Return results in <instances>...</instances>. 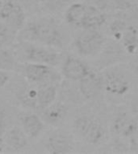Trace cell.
<instances>
[{"label":"cell","mask_w":138,"mask_h":154,"mask_svg":"<svg viewBox=\"0 0 138 154\" xmlns=\"http://www.w3.org/2000/svg\"><path fill=\"white\" fill-rule=\"evenodd\" d=\"M10 79H11L10 72L0 70V89L3 88L7 86V84L9 83Z\"/></svg>","instance_id":"obj_30"},{"label":"cell","mask_w":138,"mask_h":154,"mask_svg":"<svg viewBox=\"0 0 138 154\" xmlns=\"http://www.w3.org/2000/svg\"><path fill=\"white\" fill-rule=\"evenodd\" d=\"M111 126L114 132L121 137L129 138L138 128V121L126 111H119L112 119Z\"/></svg>","instance_id":"obj_12"},{"label":"cell","mask_w":138,"mask_h":154,"mask_svg":"<svg viewBox=\"0 0 138 154\" xmlns=\"http://www.w3.org/2000/svg\"><path fill=\"white\" fill-rule=\"evenodd\" d=\"M21 71L24 79L37 88L58 84L61 79V75L53 66L47 64L25 63L21 67Z\"/></svg>","instance_id":"obj_4"},{"label":"cell","mask_w":138,"mask_h":154,"mask_svg":"<svg viewBox=\"0 0 138 154\" xmlns=\"http://www.w3.org/2000/svg\"><path fill=\"white\" fill-rule=\"evenodd\" d=\"M73 128L75 134L91 145L101 144L106 139L105 125L93 116L82 114L77 116L73 123Z\"/></svg>","instance_id":"obj_3"},{"label":"cell","mask_w":138,"mask_h":154,"mask_svg":"<svg viewBox=\"0 0 138 154\" xmlns=\"http://www.w3.org/2000/svg\"><path fill=\"white\" fill-rule=\"evenodd\" d=\"M44 147L48 153H70L74 149V142L70 133L63 130H55L47 137Z\"/></svg>","instance_id":"obj_7"},{"label":"cell","mask_w":138,"mask_h":154,"mask_svg":"<svg viewBox=\"0 0 138 154\" xmlns=\"http://www.w3.org/2000/svg\"><path fill=\"white\" fill-rule=\"evenodd\" d=\"M6 148H7V145L5 144L4 139L2 137H0V153H2L6 151Z\"/></svg>","instance_id":"obj_33"},{"label":"cell","mask_w":138,"mask_h":154,"mask_svg":"<svg viewBox=\"0 0 138 154\" xmlns=\"http://www.w3.org/2000/svg\"><path fill=\"white\" fill-rule=\"evenodd\" d=\"M87 14L83 19L81 27L83 29L97 30L106 23V14L93 7L88 5H87Z\"/></svg>","instance_id":"obj_18"},{"label":"cell","mask_w":138,"mask_h":154,"mask_svg":"<svg viewBox=\"0 0 138 154\" xmlns=\"http://www.w3.org/2000/svg\"><path fill=\"white\" fill-rule=\"evenodd\" d=\"M130 148L133 150L138 151V128L130 137Z\"/></svg>","instance_id":"obj_31"},{"label":"cell","mask_w":138,"mask_h":154,"mask_svg":"<svg viewBox=\"0 0 138 154\" xmlns=\"http://www.w3.org/2000/svg\"><path fill=\"white\" fill-rule=\"evenodd\" d=\"M22 129L29 139L38 138L44 129V122L41 116L36 113H24L20 117Z\"/></svg>","instance_id":"obj_15"},{"label":"cell","mask_w":138,"mask_h":154,"mask_svg":"<svg viewBox=\"0 0 138 154\" xmlns=\"http://www.w3.org/2000/svg\"><path fill=\"white\" fill-rule=\"evenodd\" d=\"M124 52L126 51L123 46L120 45L117 42H106L101 52L99 54V67H107L120 62L123 59Z\"/></svg>","instance_id":"obj_14"},{"label":"cell","mask_w":138,"mask_h":154,"mask_svg":"<svg viewBox=\"0 0 138 154\" xmlns=\"http://www.w3.org/2000/svg\"><path fill=\"white\" fill-rule=\"evenodd\" d=\"M130 68L133 74L138 77V55L136 56L130 63Z\"/></svg>","instance_id":"obj_32"},{"label":"cell","mask_w":138,"mask_h":154,"mask_svg":"<svg viewBox=\"0 0 138 154\" xmlns=\"http://www.w3.org/2000/svg\"><path fill=\"white\" fill-rule=\"evenodd\" d=\"M78 88L85 100H96L101 96L104 88V77L91 71L87 76L79 80Z\"/></svg>","instance_id":"obj_10"},{"label":"cell","mask_w":138,"mask_h":154,"mask_svg":"<svg viewBox=\"0 0 138 154\" xmlns=\"http://www.w3.org/2000/svg\"><path fill=\"white\" fill-rule=\"evenodd\" d=\"M86 4L94 7L101 11H104L108 8L107 0H86Z\"/></svg>","instance_id":"obj_28"},{"label":"cell","mask_w":138,"mask_h":154,"mask_svg":"<svg viewBox=\"0 0 138 154\" xmlns=\"http://www.w3.org/2000/svg\"><path fill=\"white\" fill-rule=\"evenodd\" d=\"M40 112L44 122L52 126H59L67 118L69 108L64 101L56 100Z\"/></svg>","instance_id":"obj_13"},{"label":"cell","mask_w":138,"mask_h":154,"mask_svg":"<svg viewBox=\"0 0 138 154\" xmlns=\"http://www.w3.org/2000/svg\"><path fill=\"white\" fill-rule=\"evenodd\" d=\"M103 77L104 89L111 96H123L130 89V82L127 76L116 68L106 71Z\"/></svg>","instance_id":"obj_8"},{"label":"cell","mask_w":138,"mask_h":154,"mask_svg":"<svg viewBox=\"0 0 138 154\" xmlns=\"http://www.w3.org/2000/svg\"><path fill=\"white\" fill-rule=\"evenodd\" d=\"M9 116L4 103L0 101V137L4 136L7 131Z\"/></svg>","instance_id":"obj_25"},{"label":"cell","mask_w":138,"mask_h":154,"mask_svg":"<svg viewBox=\"0 0 138 154\" xmlns=\"http://www.w3.org/2000/svg\"><path fill=\"white\" fill-rule=\"evenodd\" d=\"M14 51L16 57L21 58L25 63H42L53 67L58 66L62 58L61 54L53 48L28 41H19Z\"/></svg>","instance_id":"obj_2"},{"label":"cell","mask_w":138,"mask_h":154,"mask_svg":"<svg viewBox=\"0 0 138 154\" xmlns=\"http://www.w3.org/2000/svg\"><path fill=\"white\" fill-rule=\"evenodd\" d=\"M130 112L138 121V94L133 96L130 101Z\"/></svg>","instance_id":"obj_29"},{"label":"cell","mask_w":138,"mask_h":154,"mask_svg":"<svg viewBox=\"0 0 138 154\" xmlns=\"http://www.w3.org/2000/svg\"><path fill=\"white\" fill-rule=\"evenodd\" d=\"M106 42L104 35L97 30L84 29V31L75 38L74 45L81 56L93 57L101 52Z\"/></svg>","instance_id":"obj_5"},{"label":"cell","mask_w":138,"mask_h":154,"mask_svg":"<svg viewBox=\"0 0 138 154\" xmlns=\"http://www.w3.org/2000/svg\"><path fill=\"white\" fill-rule=\"evenodd\" d=\"M15 98L24 108L37 110V87L29 84L26 79L18 80L13 88Z\"/></svg>","instance_id":"obj_9"},{"label":"cell","mask_w":138,"mask_h":154,"mask_svg":"<svg viewBox=\"0 0 138 154\" xmlns=\"http://www.w3.org/2000/svg\"><path fill=\"white\" fill-rule=\"evenodd\" d=\"M17 38L19 41H28L53 48H62L65 44L61 26L50 16L39 17L26 23Z\"/></svg>","instance_id":"obj_1"},{"label":"cell","mask_w":138,"mask_h":154,"mask_svg":"<svg viewBox=\"0 0 138 154\" xmlns=\"http://www.w3.org/2000/svg\"><path fill=\"white\" fill-rule=\"evenodd\" d=\"M137 29H138V28H137Z\"/></svg>","instance_id":"obj_34"},{"label":"cell","mask_w":138,"mask_h":154,"mask_svg":"<svg viewBox=\"0 0 138 154\" xmlns=\"http://www.w3.org/2000/svg\"><path fill=\"white\" fill-rule=\"evenodd\" d=\"M63 90H64V97H65V100L69 101V102L77 103V100H79V96H82L80 91L77 92V89H74V88L70 86V84L64 87Z\"/></svg>","instance_id":"obj_26"},{"label":"cell","mask_w":138,"mask_h":154,"mask_svg":"<svg viewBox=\"0 0 138 154\" xmlns=\"http://www.w3.org/2000/svg\"><path fill=\"white\" fill-rule=\"evenodd\" d=\"M90 72L86 63L73 55L65 58L61 67L62 75L69 81H79Z\"/></svg>","instance_id":"obj_11"},{"label":"cell","mask_w":138,"mask_h":154,"mask_svg":"<svg viewBox=\"0 0 138 154\" xmlns=\"http://www.w3.org/2000/svg\"><path fill=\"white\" fill-rule=\"evenodd\" d=\"M27 12H36L41 10V0H17Z\"/></svg>","instance_id":"obj_27"},{"label":"cell","mask_w":138,"mask_h":154,"mask_svg":"<svg viewBox=\"0 0 138 154\" xmlns=\"http://www.w3.org/2000/svg\"><path fill=\"white\" fill-rule=\"evenodd\" d=\"M27 13L17 0H5L0 9V20L19 33L26 24Z\"/></svg>","instance_id":"obj_6"},{"label":"cell","mask_w":138,"mask_h":154,"mask_svg":"<svg viewBox=\"0 0 138 154\" xmlns=\"http://www.w3.org/2000/svg\"><path fill=\"white\" fill-rule=\"evenodd\" d=\"M123 49L128 54H134L138 49V29L134 26H128L122 34L120 38Z\"/></svg>","instance_id":"obj_20"},{"label":"cell","mask_w":138,"mask_h":154,"mask_svg":"<svg viewBox=\"0 0 138 154\" xmlns=\"http://www.w3.org/2000/svg\"><path fill=\"white\" fill-rule=\"evenodd\" d=\"M4 141L7 148L14 151H22L28 146V137L21 127L14 126L5 133Z\"/></svg>","instance_id":"obj_16"},{"label":"cell","mask_w":138,"mask_h":154,"mask_svg":"<svg viewBox=\"0 0 138 154\" xmlns=\"http://www.w3.org/2000/svg\"><path fill=\"white\" fill-rule=\"evenodd\" d=\"M17 67V57L13 50L0 48V70L12 72Z\"/></svg>","instance_id":"obj_21"},{"label":"cell","mask_w":138,"mask_h":154,"mask_svg":"<svg viewBox=\"0 0 138 154\" xmlns=\"http://www.w3.org/2000/svg\"><path fill=\"white\" fill-rule=\"evenodd\" d=\"M87 5L81 2L70 3L65 10L64 17L69 25L81 27L82 22L87 14Z\"/></svg>","instance_id":"obj_17"},{"label":"cell","mask_w":138,"mask_h":154,"mask_svg":"<svg viewBox=\"0 0 138 154\" xmlns=\"http://www.w3.org/2000/svg\"><path fill=\"white\" fill-rule=\"evenodd\" d=\"M17 36L18 33L16 31L0 20V48H7L12 45Z\"/></svg>","instance_id":"obj_22"},{"label":"cell","mask_w":138,"mask_h":154,"mask_svg":"<svg viewBox=\"0 0 138 154\" xmlns=\"http://www.w3.org/2000/svg\"><path fill=\"white\" fill-rule=\"evenodd\" d=\"M128 26V24L124 19L122 18H117L111 22L109 26V29H110L115 39L120 40L122 34L123 33V31H125Z\"/></svg>","instance_id":"obj_24"},{"label":"cell","mask_w":138,"mask_h":154,"mask_svg":"<svg viewBox=\"0 0 138 154\" xmlns=\"http://www.w3.org/2000/svg\"><path fill=\"white\" fill-rule=\"evenodd\" d=\"M70 3L71 0H41V10L50 14H54L66 9Z\"/></svg>","instance_id":"obj_23"},{"label":"cell","mask_w":138,"mask_h":154,"mask_svg":"<svg viewBox=\"0 0 138 154\" xmlns=\"http://www.w3.org/2000/svg\"><path fill=\"white\" fill-rule=\"evenodd\" d=\"M58 94L57 84H49L37 88V110H42L56 101Z\"/></svg>","instance_id":"obj_19"}]
</instances>
